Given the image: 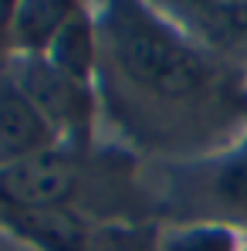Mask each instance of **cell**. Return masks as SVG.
I'll list each match as a JSON object with an SVG mask.
<instances>
[{
  "instance_id": "cell-9",
  "label": "cell",
  "mask_w": 247,
  "mask_h": 251,
  "mask_svg": "<svg viewBox=\"0 0 247 251\" xmlns=\"http://www.w3.org/2000/svg\"><path fill=\"white\" fill-rule=\"evenodd\" d=\"M156 251H237V241L220 224H193L166 234Z\"/></svg>"
},
{
  "instance_id": "cell-5",
  "label": "cell",
  "mask_w": 247,
  "mask_h": 251,
  "mask_svg": "<svg viewBox=\"0 0 247 251\" xmlns=\"http://www.w3.org/2000/svg\"><path fill=\"white\" fill-rule=\"evenodd\" d=\"M0 224L31 251H88L91 227L71 207L0 210Z\"/></svg>"
},
{
  "instance_id": "cell-11",
  "label": "cell",
  "mask_w": 247,
  "mask_h": 251,
  "mask_svg": "<svg viewBox=\"0 0 247 251\" xmlns=\"http://www.w3.org/2000/svg\"><path fill=\"white\" fill-rule=\"evenodd\" d=\"M10 17H14V0H0V65L10 61Z\"/></svg>"
},
{
  "instance_id": "cell-7",
  "label": "cell",
  "mask_w": 247,
  "mask_h": 251,
  "mask_svg": "<svg viewBox=\"0 0 247 251\" xmlns=\"http://www.w3.org/2000/svg\"><path fill=\"white\" fill-rule=\"evenodd\" d=\"M54 68H61L65 75L78 78L85 85L98 88V72H102V31H98V14H91L85 3L68 17V24L61 27V34L54 38L51 51L41 54Z\"/></svg>"
},
{
  "instance_id": "cell-1",
  "label": "cell",
  "mask_w": 247,
  "mask_h": 251,
  "mask_svg": "<svg viewBox=\"0 0 247 251\" xmlns=\"http://www.w3.org/2000/svg\"><path fill=\"white\" fill-rule=\"evenodd\" d=\"M102 72L109 95L132 109L186 105L210 85V61L159 7L109 3L98 14Z\"/></svg>"
},
{
  "instance_id": "cell-4",
  "label": "cell",
  "mask_w": 247,
  "mask_h": 251,
  "mask_svg": "<svg viewBox=\"0 0 247 251\" xmlns=\"http://www.w3.org/2000/svg\"><path fill=\"white\" fill-rule=\"evenodd\" d=\"M51 146H61V139L38 112V105L27 99L10 65L3 61L0 65V163L24 160Z\"/></svg>"
},
{
  "instance_id": "cell-2",
  "label": "cell",
  "mask_w": 247,
  "mask_h": 251,
  "mask_svg": "<svg viewBox=\"0 0 247 251\" xmlns=\"http://www.w3.org/2000/svg\"><path fill=\"white\" fill-rule=\"evenodd\" d=\"M7 65L17 75L21 88L27 92V99L54 129L61 146L88 153L98 119V88L65 75L47 58H10Z\"/></svg>"
},
{
  "instance_id": "cell-8",
  "label": "cell",
  "mask_w": 247,
  "mask_h": 251,
  "mask_svg": "<svg viewBox=\"0 0 247 251\" xmlns=\"http://www.w3.org/2000/svg\"><path fill=\"white\" fill-rule=\"evenodd\" d=\"M75 10V0H17L10 17V58L47 54Z\"/></svg>"
},
{
  "instance_id": "cell-3",
  "label": "cell",
  "mask_w": 247,
  "mask_h": 251,
  "mask_svg": "<svg viewBox=\"0 0 247 251\" xmlns=\"http://www.w3.org/2000/svg\"><path fill=\"white\" fill-rule=\"evenodd\" d=\"M85 153L71 146H51L14 163H0V210L71 207L82 187Z\"/></svg>"
},
{
  "instance_id": "cell-6",
  "label": "cell",
  "mask_w": 247,
  "mask_h": 251,
  "mask_svg": "<svg viewBox=\"0 0 247 251\" xmlns=\"http://www.w3.org/2000/svg\"><path fill=\"white\" fill-rule=\"evenodd\" d=\"M166 14L190 41L213 44L217 51L247 54V3H163Z\"/></svg>"
},
{
  "instance_id": "cell-10",
  "label": "cell",
  "mask_w": 247,
  "mask_h": 251,
  "mask_svg": "<svg viewBox=\"0 0 247 251\" xmlns=\"http://www.w3.org/2000/svg\"><path fill=\"white\" fill-rule=\"evenodd\" d=\"M224 190H227L230 201H237L241 207H247V160L227 170V176H224Z\"/></svg>"
}]
</instances>
